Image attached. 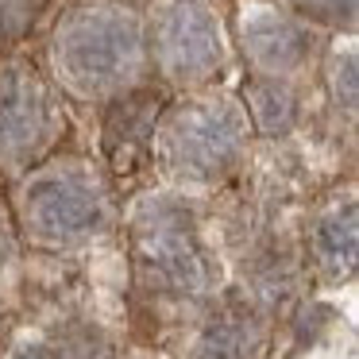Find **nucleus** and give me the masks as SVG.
Masks as SVG:
<instances>
[{"label": "nucleus", "mask_w": 359, "mask_h": 359, "mask_svg": "<svg viewBox=\"0 0 359 359\" xmlns=\"http://www.w3.org/2000/svg\"><path fill=\"white\" fill-rule=\"evenodd\" d=\"M101 194L81 178H39L24 189V224L43 243L86 240L101 224Z\"/></svg>", "instance_id": "obj_1"}, {"label": "nucleus", "mask_w": 359, "mask_h": 359, "mask_svg": "<svg viewBox=\"0 0 359 359\" xmlns=\"http://www.w3.org/2000/svg\"><path fill=\"white\" fill-rule=\"evenodd\" d=\"M58 55L66 58V66H70V74L78 81L104 86L135 55V32L128 24H120V20H104V16L81 20L58 43Z\"/></svg>", "instance_id": "obj_2"}, {"label": "nucleus", "mask_w": 359, "mask_h": 359, "mask_svg": "<svg viewBox=\"0 0 359 359\" xmlns=\"http://www.w3.org/2000/svg\"><path fill=\"white\" fill-rule=\"evenodd\" d=\"M140 255L143 266L155 274L163 286L174 290H197L205 278L201 255L194 248V236L174 212H155L140 228Z\"/></svg>", "instance_id": "obj_3"}, {"label": "nucleus", "mask_w": 359, "mask_h": 359, "mask_svg": "<svg viewBox=\"0 0 359 359\" xmlns=\"http://www.w3.org/2000/svg\"><path fill=\"white\" fill-rule=\"evenodd\" d=\"M163 50H166L174 70H182V74L205 70L217 58V35H212L209 16L197 8L174 12L166 32H163Z\"/></svg>", "instance_id": "obj_4"}, {"label": "nucleus", "mask_w": 359, "mask_h": 359, "mask_svg": "<svg viewBox=\"0 0 359 359\" xmlns=\"http://www.w3.org/2000/svg\"><path fill=\"white\" fill-rule=\"evenodd\" d=\"M236 140H240V128H236L232 116H205L186 128V135L178 143V155L197 174H212L232 158Z\"/></svg>", "instance_id": "obj_5"}, {"label": "nucleus", "mask_w": 359, "mask_h": 359, "mask_svg": "<svg viewBox=\"0 0 359 359\" xmlns=\"http://www.w3.org/2000/svg\"><path fill=\"white\" fill-rule=\"evenodd\" d=\"M39 132V101L27 86L0 89V143L4 147H27Z\"/></svg>", "instance_id": "obj_6"}, {"label": "nucleus", "mask_w": 359, "mask_h": 359, "mask_svg": "<svg viewBox=\"0 0 359 359\" xmlns=\"http://www.w3.org/2000/svg\"><path fill=\"white\" fill-rule=\"evenodd\" d=\"M355 232L359 228H355V209H351V205L344 212H332V217L317 228V255L332 274L355 266V248H359Z\"/></svg>", "instance_id": "obj_7"}, {"label": "nucleus", "mask_w": 359, "mask_h": 359, "mask_svg": "<svg viewBox=\"0 0 359 359\" xmlns=\"http://www.w3.org/2000/svg\"><path fill=\"white\" fill-rule=\"evenodd\" d=\"M20 359H47V351H43V348H27Z\"/></svg>", "instance_id": "obj_8"}]
</instances>
